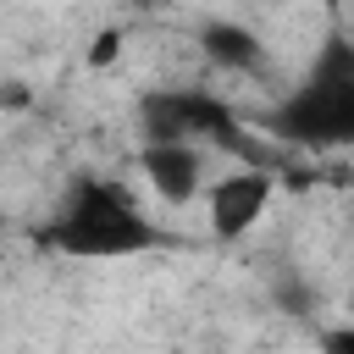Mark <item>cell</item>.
I'll return each instance as SVG.
<instances>
[{"label":"cell","instance_id":"1","mask_svg":"<svg viewBox=\"0 0 354 354\" xmlns=\"http://www.w3.org/2000/svg\"><path fill=\"white\" fill-rule=\"evenodd\" d=\"M44 249L66 260H127L166 243V232L144 216V205L116 177H77L55 210V221L39 232Z\"/></svg>","mask_w":354,"mask_h":354},{"label":"cell","instance_id":"2","mask_svg":"<svg viewBox=\"0 0 354 354\" xmlns=\"http://www.w3.org/2000/svg\"><path fill=\"white\" fill-rule=\"evenodd\" d=\"M266 138L299 149H343L354 144V39L326 33L304 66V77L266 111Z\"/></svg>","mask_w":354,"mask_h":354},{"label":"cell","instance_id":"3","mask_svg":"<svg viewBox=\"0 0 354 354\" xmlns=\"http://www.w3.org/2000/svg\"><path fill=\"white\" fill-rule=\"evenodd\" d=\"M277 166L271 160H232V171L227 177H216L210 188H205V216H210V232L221 238V243H232V238H243L260 216H266V205L277 199Z\"/></svg>","mask_w":354,"mask_h":354},{"label":"cell","instance_id":"4","mask_svg":"<svg viewBox=\"0 0 354 354\" xmlns=\"http://www.w3.org/2000/svg\"><path fill=\"white\" fill-rule=\"evenodd\" d=\"M205 166H210V155L199 138H138V149H133V171L160 205H194L210 188Z\"/></svg>","mask_w":354,"mask_h":354},{"label":"cell","instance_id":"5","mask_svg":"<svg viewBox=\"0 0 354 354\" xmlns=\"http://www.w3.org/2000/svg\"><path fill=\"white\" fill-rule=\"evenodd\" d=\"M199 55L221 77H260L266 72V39L249 22H232V17H210L199 28Z\"/></svg>","mask_w":354,"mask_h":354},{"label":"cell","instance_id":"6","mask_svg":"<svg viewBox=\"0 0 354 354\" xmlns=\"http://www.w3.org/2000/svg\"><path fill=\"white\" fill-rule=\"evenodd\" d=\"M116 55H122V28H105L94 39V50H88V66H111Z\"/></svg>","mask_w":354,"mask_h":354},{"label":"cell","instance_id":"7","mask_svg":"<svg viewBox=\"0 0 354 354\" xmlns=\"http://www.w3.org/2000/svg\"><path fill=\"white\" fill-rule=\"evenodd\" d=\"M321 348H337V354H348V348H354V326H332V332H321Z\"/></svg>","mask_w":354,"mask_h":354}]
</instances>
